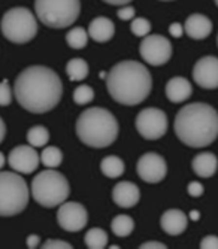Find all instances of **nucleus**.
Returning <instances> with one entry per match:
<instances>
[{
    "label": "nucleus",
    "mask_w": 218,
    "mask_h": 249,
    "mask_svg": "<svg viewBox=\"0 0 218 249\" xmlns=\"http://www.w3.org/2000/svg\"><path fill=\"white\" fill-rule=\"evenodd\" d=\"M14 96L19 106L32 114H45L61 100L63 84L50 67L30 66L17 76Z\"/></svg>",
    "instance_id": "1"
},
{
    "label": "nucleus",
    "mask_w": 218,
    "mask_h": 249,
    "mask_svg": "<svg viewBox=\"0 0 218 249\" xmlns=\"http://www.w3.org/2000/svg\"><path fill=\"white\" fill-rule=\"evenodd\" d=\"M108 93L117 103L136 106L151 93L152 78L146 67L135 60L117 63L106 75Z\"/></svg>",
    "instance_id": "2"
},
{
    "label": "nucleus",
    "mask_w": 218,
    "mask_h": 249,
    "mask_svg": "<svg viewBox=\"0 0 218 249\" xmlns=\"http://www.w3.org/2000/svg\"><path fill=\"white\" fill-rule=\"evenodd\" d=\"M177 138L190 148H205L218 138V112L206 103H190L175 117Z\"/></svg>",
    "instance_id": "3"
},
{
    "label": "nucleus",
    "mask_w": 218,
    "mask_h": 249,
    "mask_svg": "<svg viewBox=\"0 0 218 249\" xmlns=\"http://www.w3.org/2000/svg\"><path fill=\"white\" fill-rule=\"evenodd\" d=\"M76 136L90 148H108L118 138L117 118L105 107L85 109L76 120Z\"/></svg>",
    "instance_id": "4"
},
{
    "label": "nucleus",
    "mask_w": 218,
    "mask_h": 249,
    "mask_svg": "<svg viewBox=\"0 0 218 249\" xmlns=\"http://www.w3.org/2000/svg\"><path fill=\"white\" fill-rule=\"evenodd\" d=\"M69 194L71 187L66 176L53 169L37 173L32 182V196L43 208L60 206Z\"/></svg>",
    "instance_id": "5"
},
{
    "label": "nucleus",
    "mask_w": 218,
    "mask_h": 249,
    "mask_svg": "<svg viewBox=\"0 0 218 249\" xmlns=\"http://www.w3.org/2000/svg\"><path fill=\"white\" fill-rule=\"evenodd\" d=\"M35 11L42 24L51 29L72 26L81 12L79 0H35Z\"/></svg>",
    "instance_id": "6"
},
{
    "label": "nucleus",
    "mask_w": 218,
    "mask_h": 249,
    "mask_svg": "<svg viewBox=\"0 0 218 249\" xmlns=\"http://www.w3.org/2000/svg\"><path fill=\"white\" fill-rule=\"evenodd\" d=\"M29 203V187L17 173L0 172V216L23 212Z\"/></svg>",
    "instance_id": "7"
},
{
    "label": "nucleus",
    "mask_w": 218,
    "mask_h": 249,
    "mask_svg": "<svg viewBox=\"0 0 218 249\" xmlns=\"http://www.w3.org/2000/svg\"><path fill=\"white\" fill-rule=\"evenodd\" d=\"M0 27L8 40L14 43H27L37 33V21L30 9L18 6L5 12Z\"/></svg>",
    "instance_id": "8"
},
{
    "label": "nucleus",
    "mask_w": 218,
    "mask_h": 249,
    "mask_svg": "<svg viewBox=\"0 0 218 249\" xmlns=\"http://www.w3.org/2000/svg\"><path fill=\"white\" fill-rule=\"evenodd\" d=\"M136 130L146 141H157L167 131V117L162 109L146 107L136 117Z\"/></svg>",
    "instance_id": "9"
},
{
    "label": "nucleus",
    "mask_w": 218,
    "mask_h": 249,
    "mask_svg": "<svg viewBox=\"0 0 218 249\" xmlns=\"http://www.w3.org/2000/svg\"><path fill=\"white\" fill-rule=\"evenodd\" d=\"M141 57L151 66H163L172 57V43L160 35H148L142 39L139 47Z\"/></svg>",
    "instance_id": "10"
},
{
    "label": "nucleus",
    "mask_w": 218,
    "mask_h": 249,
    "mask_svg": "<svg viewBox=\"0 0 218 249\" xmlns=\"http://www.w3.org/2000/svg\"><path fill=\"white\" fill-rule=\"evenodd\" d=\"M57 222L63 230L69 233H76L81 231L89 222V212L81 203H61L57 212Z\"/></svg>",
    "instance_id": "11"
},
{
    "label": "nucleus",
    "mask_w": 218,
    "mask_h": 249,
    "mask_svg": "<svg viewBox=\"0 0 218 249\" xmlns=\"http://www.w3.org/2000/svg\"><path fill=\"white\" fill-rule=\"evenodd\" d=\"M136 172L139 178L148 184H159L166 178L167 166L164 158L156 152L144 154L136 164Z\"/></svg>",
    "instance_id": "12"
},
{
    "label": "nucleus",
    "mask_w": 218,
    "mask_h": 249,
    "mask_svg": "<svg viewBox=\"0 0 218 249\" xmlns=\"http://www.w3.org/2000/svg\"><path fill=\"white\" fill-rule=\"evenodd\" d=\"M8 161L15 172L29 175L37 169L40 157L32 145H19L11 151Z\"/></svg>",
    "instance_id": "13"
},
{
    "label": "nucleus",
    "mask_w": 218,
    "mask_h": 249,
    "mask_svg": "<svg viewBox=\"0 0 218 249\" xmlns=\"http://www.w3.org/2000/svg\"><path fill=\"white\" fill-rule=\"evenodd\" d=\"M193 79L202 88H218V58L214 55H206L198 60L193 67Z\"/></svg>",
    "instance_id": "14"
},
{
    "label": "nucleus",
    "mask_w": 218,
    "mask_h": 249,
    "mask_svg": "<svg viewBox=\"0 0 218 249\" xmlns=\"http://www.w3.org/2000/svg\"><path fill=\"white\" fill-rule=\"evenodd\" d=\"M139 198H141V191L138 185H135L133 182H128V180L118 182L112 190L114 203L117 206L124 208V209L136 206L139 203Z\"/></svg>",
    "instance_id": "15"
},
{
    "label": "nucleus",
    "mask_w": 218,
    "mask_h": 249,
    "mask_svg": "<svg viewBox=\"0 0 218 249\" xmlns=\"http://www.w3.org/2000/svg\"><path fill=\"white\" fill-rule=\"evenodd\" d=\"M187 215L180 209H169L160 218V227L170 236H180L187 230Z\"/></svg>",
    "instance_id": "16"
},
{
    "label": "nucleus",
    "mask_w": 218,
    "mask_h": 249,
    "mask_svg": "<svg viewBox=\"0 0 218 249\" xmlns=\"http://www.w3.org/2000/svg\"><path fill=\"white\" fill-rule=\"evenodd\" d=\"M184 32L187 33L188 37L202 40L208 37L212 32V22L208 17L202 14H193L187 18L184 24Z\"/></svg>",
    "instance_id": "17"
},
{
    "label": "nucleus",
    "mask_w": 218,
    "mask_h": 249,
    "mask_svg": "<svg viewBox=\"0 0 218 249\" xmlns=\"http://www.w3.org/2000/svg\"><path fill=\"white\" fill-rule=\"evenodd\" d=\"M193 87L191 84L182 78V76H175L167 81L166 84V96L172 103H182L191 97Z\"/></svg>",
    "instance_id": "18"
},
{
    "label": "nucleus",
    "mask_w": 218,
    "mask_h": 249,
    "mask_svg": "<svg viewBox=\"0 0 218 249\" xmlns=\"http://www.w3.org/2000/svg\"><path fill=\"white\" fill-rule=\"evenodd\" d=\"M191 167L199 178H211L218 169V158L212 152H200L193 158Z\"/></svg>",
    "instance_id": "19"
},
{
    "label": "nucleus",
    "mask_w": 218,
    "mask_h": 249,
    "mask_svg": "<svg viewBox=\"0 0 218 249\" xmlns=\"http://www.w3.org/2000/svg\"><path fill=\"white\" fill-rule=\"evenodd\" d=\"M115 33L114 22L106 17L94 18L89 26V36L96 42H108L111 40Z\"/></svg>",
    "instance_id": "20"
},
{
    "label": "nucleus",
    "mask_w": 218,
    "mask_h": 249,
    "mask_svg": "<svg viewBox=\"0 0 218 249\" xmlns=\"http://www.w3.org/2000/svg\"><path fill=\"white\" fill-rule=\"evenodd\" d=\"M100 170H102V173L106 178L115 179V178H120L124 173L126 164H124V161L121 160L120 157H117V155H108V157H105L103 160L100 161Z\"/></svg>",
    "instance_id": "21"
},
{
    "label": "nucleus",
    "mask_w": 218,
    "mask_h": 249,
    "mask_svg": "<svg viewBox=\"0 0 218 249\" xmlns=\"http://www.w3.org/2000/svg\"><path fill=\"white\" fill-rule=\"evenodd\" d=\"M111 230L118 237H127L135 230V221L128 215H117L111 222Z\"/></svg>",
    "instance_id": "22"
},
{
    "label": "nucleus",
    "mask_w": 218,
    "mask_h": 249,
    "mask_svg": "<svg viewBox=\"0 0 218 249\" xmlns=\"http://www.w3.org/2000/svg\"><path fill=\"white\" fill-rule=\"evenodd\" d=\"M66 73L71 81H84L89 76V63L84 58H72L66 64Z\"/></svg>",
    "instance_id": "23"
},
{
    "label": "nucleus",
    "mask_w": 218,
    "mask_h": 249,
    "mask_svg": "<svg viewBox=\"0 0 218 249\" xmlns=\"http://www.w3.org/2000/svg\"><path fill=\"white\" fill-rule=\"evenodd\" d=\"M85 246L90 249H103L108 246V234L102 229H90L85 233Z\"/></svg>",
    "instance_id": "24"
},
{
    "label": "nucleus",
    "mask_w": 218,
    "mask_h": 249,
    "mask_svg": "<svg viewBox=\"0 0 218 249\" xmlns=\"http://www.w3.org/2000/svg\"><path fill=\"white\" fill-rule=\"evenodd\" d=\"M50 141V131L43 125H35L27 131V142L33 148L45 146Z\"/></svg>",
    "instance_id": "25"
},
{
    "label": "nucleus",
    "mask_w": 218,
    "mask_h": 249,
    "mask_svg": "<svg viewBox=\"0 0 218 249\" xmlns=\"http://www.w3.org/2000/svg\"><path fill=\"white\" fill-rule=\"evenodd\" d=\"M66 42L72 50H82L89 42V33L84 27H73L66 35Z\"/></svg>",
    "instance_id": "26"
},
{
    "label": "nucleus",
    "mask_w": 218,
    "mask_h": 249,
    "mask_svg": "<svg viewBox=\"0 0 218 249\" xmlns=\"http://www.w3.org/2000/svg\"><path fill=\"white\" fill-rule=\"evenodd\" d=\"M40 161L45 167H58L63 161V152L57 146H47L40 154Z\"/></svg>",
    "instance_id": "27"
},
{
    "label": "nucleus",
    "mask_w": 218,
    "mask_h": 249,
    "mask_svg": "<svg viewBox=\"0 0 218 249\" xmlns=\"http://www.w3.org/2000/svg\"><path fill=\"white\" fill-rule=\"evenodd\" d=\"M93 99H94V91H93L91 87H89V85H79V87L75 88L73 102L76 105H87V103L93 102Z\"/></svg>",
    "instance_id": "28"
},
{
    "label": "nucleus",
    "mask_w": 218,
    "mask_h": 249,
    "mask_svg": "<svg viewBox=\"0 0 218 249\" xmlns=\"http://www.w3.org/2000/svg\"><path fill=\"white\" fill-rule=\"evenodd\" d=\"M130 29H132V33L135 36H141V37H145L148 36V33L151 32V22L146 19V18H133L132 24H130Z\"/></svg>",
    "instance_id": "29"
},
{
    "label": "nucleus",
    "mask_w": 218,
    "mask_h": 249,
    "mask_svg": "<svg viewBox=\"0 0 218 249\" xmlns=\"http://www.w3.org/2000/svg\"><path fill=\"white\" fill-rule=\"evenodd\" d=\"M12 102V91L8 81L0 82V106H8Z\"/></svg>",
    "instance_id": "30"
},
{
    "label": "nucleus",
    "mask_w": 218,
    "mask_h": 249,
    "mask_svg": "<svg viewBox=\"0 0 218 249\" xmlns=\"http://www.w3.org/2000/svg\"><path fill=\"white\" fill-rule=\"evenodd\" d=\"M42 248L43 249H54V248H68V249H71L72 248V245L71 243H68V242H64V240H58V239H50V240H47L45 243L42 245Z\"/></svg>",
    "instance_id": "31"
},
{
    "label": "nucleus",
    "mask_w": 218,
    "mask_h": 249,
    "mask_svg": "<svg viewBox=\"0 0 218 249\" xmlns=\"http://www.w3.org/2000/svg\"><path fill=\"white\" fill-rule=\"evenodd\" d=\"M187 191L191 197H200L203 194V185L200 182H198V180H194V182H190L188 187H187Z\"/></svg>",
    "instance_id": "32"
},
{
    "label": "nucleus",
    "mask_w": 218,
    "mask_h": 249,
    "mask_svg": "<svg viewBox=\"0 0 218 249\" xmlns=\"http://www.w3.org/2000/svg\"><path fill=\"white\" fill-rule=\"evenodd\" d=\"M202 249H218V236H206L200 242Z\"/></svg>",
    "instance_id": "33"
},
{
    "label": "nucleus",
    "mask_w": 218,
    "mask_h": 249,
    "mask_svg": "<svg viewBox=\"0 0 218 249\" xmlns=\"http://www.w3.org/2000/svg\"><path fill=\"white\" fill-rule=\"evenodd\" d=\"M117 15H118L120 19H124V21L133 19L135 18V8L133 6H124V8L118 9Z\"/></svg>",
    "instance_id": "34"
},
{
    "label": "nucleus",
    "mask_w": 218,
    "mask_h": 249,
    "mask_svg": "<svg viewBox=\"0 0 218 249\" xmlns=\"http://www.w3.org/2000/svg\"><path fill=\"white\" fill-rule=\"evenodd\" d=\"M169 33H170L173 37H181L182 33H184L182 24H180V22H173V24H170V27H169Z\"/></svg>",
    "instance_id": "35"
},
{
    "label": "nucleus",
    "mask_w": 218,
    "mask_h": 249,
    "mask_svg": "<svg viewBox=\"0 0 218 249\" xmlns=\"http://www.w3.org/2000/svg\"><path fill=\"white\" fill-rule=\"evenodd\" d=\"M141 248H163V249H166L167 246L164 245V243H162V242H146V243H144V245H141Z\"/></svg>",
    "instance_id": "36"
},
{
    "label": "nucleus",
    "mask_w": 218,
    "mask_h": 249,
    "mask_svg": "<svg viewBox=\"0 0 218 249\" xmlns=\"http://www.w3.org/2000/svg\"><path fill=\"white\" fill-rule=\"evenodd\" d=\"M27 246H29V248H36V246H39V236H36V234L29 236V237H27Z\"/></svg>",
    "instance_id": "37"
},
{
    "label": "nucleus",
    "mask_w": 218,
    "mask_h": 249,
    "mask_svg": "<svg viewBox=\"0 0 218 249\" xmlns=\"http://www.w3.org/2000/svg\"><path fill=\"white\" fill-rule=\"evenodd\" d=\"M103 2L108 5H114V6H123V5L130 3L132 0H103Z\"/></svg>",
    "instance_id": "38"
},
{
    "label": "nucleus",
    "mask_w": 218,
    "mask_h": 249,
    "mask_svg": "<svg viewBox=\"0 0 218 249\" xmlns=\"http://www.w3.org/2000/svg\"><path fill=\"white\" fill-rule=\"evenodd\" d=\"M5 136H6V124L2 118H0V143L3 142Z\"/></svg>",
    "instance_id": "39"
},
{
    "label": "nucleus",
    "mask_w": 218,
    "mask_h": 249,
    "mask_svg": "<svg viewBox=\"0 0 218 249\" xmlns=\"http://www.w3.org/2000/svg\"><path fill=\"white\" fill-rule=\"evenodd\" d=\"M199 216H200V213H199L198 211H191V212H190V218H191L193 221H198Z\"/></svg>",
    "instance_id": "40"
},
{
    "label": "nucleus",
    "mask_w": 218,
    "mask_h": 249,
    "mask_svg": "<svg viewBox=\"0 0 218 249\" xmlns=\"http://www.w3.org/2000/svg\"><path fill=\"white\" fill-rule=\"evenodd\" d=\"M5 161H6V160H5V155H3L2 152H0V169H2V167L5 166Z\"/></svg>",
    "instance_id": "41"
},
{
    "label": "nucleus",
    "mask_w": 218,
    "mask_h": 249,
    "mask_svg": "<svg viewBox=\"0 0 218 249\" xmlns=\"http://www.w3.org/2000/svg\"><path fill=\"white\" fill-rule=\"evenodd\" d=\"M215 5H217V6H218V0H215Z\"/></svg>",
    "instance_id": "42"
},
{
    "label": "nucleus",
    "mask_w": 218,
    "mask_h": 249,
    "mask_svg": "<svg viewBox=\"0 0 218 249\" xmlns=\"http://www.w3.org/2000/svg\"><path fill=\"white\" fill-rule=\"evenodd\" d=\"M217 45H218V36H217Z\"/></svg>",
    "instance_id": "43"
},
{
    "label": "nucleus",
    "mask_w": 218,
    "mask_h": 249,
    "mask_svg": "<svg viewBox=\"0 0 218 249\" xmlns=\"http://www.w3.org/2000/svg\"><path fill=\"white\" fill-rule=\"evenodd\" d=\"M163 2H169V0H163Z\"/></svg>",
    "instance_id": "44"
}]
</instances>
